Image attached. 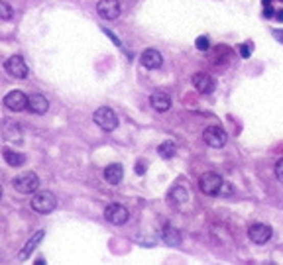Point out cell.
I'll return each mask as SVG.
<instances>
[{
    "label": "cell",
    "mask_w": 283,
    "mask_h": 265,
    "mask_svg": "<svg viewBox=\"0 0 283 265\" xmlns=\"http://www.w3.org/2000/svg\"><path fill=\"white\" fill-rule=\"evenodd\" d=\"M199 189L203 195L206 197H217V195H222V189H224V181L219 173H213L208 171L205 175H201L199 179Z\"/></svg>",
    "instance_id": "cell-1"
},
{
    "label": "cell",
    "mask_w": 283,
    "mask_h": 265,
    "mask_svg": "<svg viewBox=\"0 0 283 265\" xmlns=\"http://www.w3.org/2000/svg\"><path fill=\"white\" fill-rule=\"evenodd\" d=\"M12 187L14 190L22 192V195H30V192H36L39 189V177L32 171H24L20 175H16L12 179Z\"/></svg>",
    "instance_id": "cell-2"
},
{
    "label": "cell",
    "mask_w": 283,
    "mask_h": 265,
    "mask_svg": "<svg viewBox=\"0 0 283 265\" xmlns=\"http://www.w3.org/2000/svg\"><path fill=\"white\" fill-rule=\"evenodd\" d=\"M92 120H95V124L104 130V132H112L116 130L118 126V116L112 108H108V106H101V108H97L95 114H92Z\"/></svg>",
    "instance_id": "cell-3"
},
{
    "label": "cell",
    "mask_w": 283,
    "mask_h": 265,
    "mask_svg": "<svg viewBox=\"0 0 283 265\" xmlns=\"http://www.w3.org/2000/svg\"><path fill=\"white\" fill-rule=\"evenodd\" d=\"M55 206H57V199H55V195H53L52 190H39L32 199V208L36 212H39V214L52 212Z\"/></svg>",
    "instance_id": "cell-4"
},
{
    "label": "cell",
    "mask_w": 283,
    "mask_h": 265,
    "mask_svg": "<svg viewBox=\"0 0 283 265\" xmlns=\"http://www.w3.org/2000/svg\"><path fill=\"white\" fill-rule=\"evenodd\" d=\"M203 139H205V143L208 148L219 150V148H224V143H226V139H228V134L224 132V128L208 126L205 132H203Z\"/></svg>",
    "instance_id": "cell-5"
},
{
    "label": "cell",
    "mask_w": 283,
    "mask_h": 265,
    "mask_svg": "<svg viewBox=\"0 0 283 265\" xmlns=\"http://www.w3.org/2000/svg\"><path fill=\"white\" fill-rule=\"evenodd\" d=\"M104 218H106V222H110V224H114V226H122V224H126L130 218V212L126 206H122V204H108L106 208H104Z\"/></svg>",
    "instance_id": "cell-6"
},
{
    "label": "cell",
    "mask_w": 283,
    "mask_h": 265,
    "mask_svg": "<svg viewBox=\"0 0 283 265\" xmlns=\"http://www.w3.org/2000/svg\"><path fill=\"white\" fill-rule=\"evenodd\" d=\"M4 69H6V73L14 79H26L28 77V65L24 61V57H20V55H14L10 59H6V63H4Z\"/></svg>",
    "instance_id": "cell-7"
},
{
    "label": "cell",
    "mask_w": 283,
    "mask_h": 265,
    "mask_svg": "<svg viewBox=\"0 0 283 265\" xmlns=\"http://www.w3.org/2000/svg\"><path fill=\"white\" fill-rule=\"evenodd\" d=\"M4 106L12 112H22L28 108V97L22 90H12L4 97Z\"/></svg>",
    "instance_id": "cell-8"
},
{
    "label": "cell",
    "mask_w": 283,
    "mask_h": 265,
    "mask_svg": "<svg viewBox=\"0 0 283 265\" xmlns=\"http://www.w3.org/2000/svg\"><path fill=\"white\" fill-rule=\"evenodd\" d=\"M271 234L273 232H271V228L268 224H260L257 222V224H252V226L248 228V238L254 242V244H260V246L262 244H268Z\"/></svg>",
    "instance_id": "cell-9"
},
{
    "label": "cell",
    "mask_w": 283,
    "mask_h": 265,
    "mask_svg": "<svg viewBox=\"0 0 283 265\" xmlns=\"http://www.w3.org/2000/svg\"><path fill=\"white\" fill-rule=\"evenodd\" d=\"M97 12L103 20H116L120 16V4L118 0H99Z\"/></svg>",
    "instance_id": "cell-10"
},
{
    "label": "cell",
    "mask_w": 283,
    "mask_h": 265,
    "mask_svg": "<svg viewBox=\"0 0 283 265\" xmlns=\"http://www.w3.org/2000/svg\"><path fill=\"white\" fill-rule=\"evenodd\" d=\"M193 87L199 90V92H203V94H210L215 88H217V81L213 79V75H208V73H195L193 75Z\"/></svg>",
    "instance_id": "cell-11"
},
{
    "label": "cell",
    "mask_w": 283,
    "mask_h": 265,
    "mask_svg": "<svg viewBox=\"0 0 283 265\" xmlns=\"http://www.w3.org/2000/svg\"><path fill=\"white\" fill-rule=\"evenodd\" d=\"M48 108H50V102H48V99H45L43 94L34 92V94H30V97H28V110H30V112L45 114L48 112Z\"/></svg>",
    "instance_id": "cell-12"
},
{
    "label": "cell",
    "mask_w": 283,
    "mask_h": 265,
    "mask_svg": "<svg viewBox=\"0 0 283 265\" xmlns=\"http://www.w3.org/2000/svg\"><path fill=\"white\" fill-rule=\"evenodd\" d=\"M140 63L146 69H159L161 63H163V57H161V53L157 50H146L142 53Z\"/></svg>",
    "instance_id": "cell-13"
},
{
    "label": "cell",
    "mask_w": 283,
    "mask_h": 265,
    "mask_svg": "<svg viewBox=\"0 0 283 265\" xmlns=\"http://www.w3.org/2000/svg\"><path fill=\"white\" fill-rule=\"evenodd\" d=\"M0 134L6 139H10V141H20V138H22V130L12 120H4L0 124Z\"/></svg>",
    "instance_id": "cell-14"
},
{
    "label": "cell",
    "mask_w": 283,
    "mask_h": 265,
    "mask_svg": "<svg viewBox=\"0 0 283 265\" xmlns=\"http://www.w3.org/2000/svg\"><path fill=\"white\" fill-rule=\"evenodd\" d=\"M122 177H124V167L120 163H112L104 169V181L108 185H118L122 181Z\"/></svg>",
    "instance_id": "cell-15"
},
{
    "label": "cell",
    "mask_w": 283,
    "mask_h": 265,
    "mask_svg": "<svg viewBox=\"0 0 283 265\" xmlns=\"http://www.w3.org/2000/svg\"><path fill=\"white\" fill-rule=\"evenodd\" d=\"M150 104L154 106V110H157V112H168L169 108H171V99L166 92H154L150 97Z\"/></svg>",
    "instance_id": "cell-16"
},
{
    "label": "cell",
    "mask_w": 283,
    "mask_h": 265,
    "mask_svg": "<svg viewBox=\"0 0 283 265\" xmlns=\"http://www.w3.org/2000/svg\"><path fill=\"white\" fill-rule=\"evenodd\" d=\"M43 236H45V230H38L30 240H28V244L24 246V250L18 253V259H28L30 257V253L34 252L36 248L39 246V242L43 240Z\"/></svg>",
    "instance_id": "cell-17"
},
{
    "label": "cell",
    "mask_w": 283,
    "mask_h": 265,
    "mask_svg": "<svg viewBox=\"0 0 283 265\" xmlns=\"http://www.w3.org/2000/svg\"><path fill=\"white\" fill-rule=\"evenodd\" d=\"M161 240L166 242L168 246H171V248H177V246H181V234L177 232V228L166 226L161 230Z\"/></svg>",
    "instance_id": "cell-18"
},
{
    "label": "cell",
    "mask_w": 283,
    "mask_h": 265,
    "mask_svg": "<svg viewBox=\"0 0 283 265\" xmlns=\"http://www.w3.org/2000/svg\"><path fill=\"white\" fill-rule=\"evenodd\" d=\"M2 157H4V161L10 165V167H22L24 161H26V157H24L22 153L14 152V150H8V148L2 150Z\"/></svg>",
    "instance_id": "cell-19"
},
{
    "label": "cell",
    "mask_w": 283,
    "mask_h": 265,
    "mask_svg": "<svg viewBox=\"0 0 283 265\" xmlns=\"http://www.w3.org/2000/svg\"><path fill=\"white\" fill-rule=\"evenodd\" d=\"M175 152H177V146H175L171 139L163 141V143H159V148H157V153H159L163 159H171V157L175 155Z\"/></svg>",
    "instance_id": "cell-20"
},
{
    "label": "cell",
    "mask_w": 283,
    "mask_h": 265,
    "mask_svg": "<svg viewBox=\"0 0 283 265\" xmlns=\"http://www.w3.org/2000/svg\"><path fill=\"white\" fill-rule=\"evenodd\" d=\"M173 201H175V204H183V202L189 201V192L183 189V187H175V189L171 190V195H169Z\"/></svg>",
    "instance_id": "cell-21"
},
{
    "label": "cell",
    "mask_w": 283,
    "mask_h": 265,
    "mask_svg": "<svg viewBox=\"0 0 283 265\" xmlns=\"http://www.w3.org/2000/svg\"><path fill=\"white\" fill-rule=\"evenodd\" d=\"M12 16H14L12 6H10L8 2H4V0H0V20H10Z\"/></svg>",
    "instance_id": "cell-22"
},
{
    "label": "cell",
    "mask_w": 283,
    "mask_h": 265,
    "mask_svg": "<svg viewBox=\"0 0 283 265\" xmlns=\"http://www.w3.org/2000/svg\"><path fill=\"white\" fill-rule=\"evenodd\" d=\"M195 47L199 51H206L210 47V39L206 38V36H199V38L195 39Z\"/></svg>",
    "instance_id": "cell-23"
},
{
    "label": "cell",
    "mask_w": 283,
    "mask_h": 265,
    "mask_svg": "<svg viewBox=\"0 0 283 265\" xmlns=\"http://www.w3.org/2000/svg\"><path fill=\"white\" fill-rule=\"evenodd\" d=\"M250 53H252V43H242V45H240V55H242L244 59H248Z\"/></svg>",
    "instance_id": "cell-24"
},
{
    "label": "cell",
    "mask_w": 283,
    "mask_h": 265,
    "mask_svg": "<svg viewBox=\"0 0 283 265\" xmlns=\"http://www.w3.org/2000/svg\"><path fill=\"white\" fill-rule=\"evenodd\" d=\"M275 177H277V181L283 185V159H279L277 165H275Z\"/></svg>",
    "instance_id": "cell-25"
},
{
    "label": "cell",
    "mask_w": 283,
    "mask_h": 265,
    "mask_svg": "<svg viewBox=\"0 0 283 265\" xmlns=\"http://www.w3.org/2000/svg\"><path fill=\"white\" fill-rule=\"evenodd\" d=\"M136 173H138V175H144V173H146V161H138V163H136Z\"/></svg>",
    "instance_id": "cell-26"
},
{
    "label": "cell",
    "mask_w": 283,
    "mask_h": 265,
    "mask_svg": "<svg viewBox=\"0 0 283 265\" xmlns=\"http://www.w3.org/2000/svg\"><path fill=\"white\" fill-rule=\"evenodd\" d=\"M273 38L283 43V32H281V30H273Z\"/></svg>",
    "instance_id": "cell-27"
},
{
    "label": "cell",
    "mask_w": 283,
    "mask_h": 265,
    "mask_svg": "<svg viewBox=\"0 0 283 265\" xmlns=\"http://www.w3.org/2000/svg\"><path fill=\"white\" fill-rule=\"evenodd\" d=\"M275 10H273V8H271V6H268V8H266V12H264V16H266V18H273V16H275Z\"/></svg>",
    "instance_id": "cell-28"
},
{
    "label": "cell",
    "mask_w": 283,
    "mask_h": 265,
    "mask_svg": "<svg viewBox=\"0 0 283 265\" xmlns=\"http://www.w3.org/2000/svg\"><path fill=\"white\" fill-rule=\"evenodd\" d=\"M275 18H277L279 22H283V8H281V10H277V14H275Z\"/></svg>",
    "instance_id": "cell-29"
},
{
    "label": "cell",
    "mask_w": 283,
    "mask_h": 265,
    "mask_svg": "<svg viewBox=\"0 0 283 265\" xmlns=\"http://www.w3.org/2000/svg\"><path fill=\"white\" fill-rule=\"evenodd\" d=\"M0 197H2V185H0Z\"/></svg>",
    "instance_id": "cell-30"
},
{
    "label": "cell",
    "mask_w": 283,
    "mask_h": 265,
    "mask_svg": "<svg viewBox=\"0 0 283 265\" xmlns=\"http://www.w3.org/2000/svg\"><path fill=\"white\" fill-rule=\"evenodd\" d=\"M281 2H283V0H281Z\"/></svg>",
    "instance_id": "cell-31"
}]
</instances>
